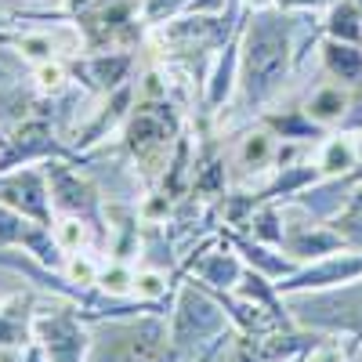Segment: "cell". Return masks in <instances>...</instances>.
Listing matches in <instances>:
<instances>
[{"mask_svg":"<svg viewBox=\"0 0 362 362\" xmlns=\"http://www.w3.org/2000/svg\"><path fill=\"white\" fill-rule=\"evenodd\" d=\"M290 37H293V18L279 8L254 11L243 47H239V83H243L250 102L272 98L286 80L290 69Z\"/></svg>","mask_w":362,"mask_h":362,"instance_id":"cell-1","label":"cell"},{"mask_svg":"<svg viewBox=\"0 0 362 362\" xmlns=\"http://www.w3.org/2000/svg\"><path fill=\"white\" fill-rule=\"evenodd\" d=\"M174 116L167 112V105H153V102H141L131 116H127V127H124V141L134 153V160L156 174L167 156H170V141H174Z\"/></svg>","mask_w":362,"mask_h":362,"instance_id":"cell-2","label":"cell"},{"mask_svg":"<svg viewBox=\"0 0 362 362\" xmlns=\"http://www.w3.org/2000/svg\"><path fill=\"white\" fill-rule=\"evenodd\" d=\"M362 279V250H341L319 257L308 268H297L286 283H276L283 293H305V290H322V286H341V283H358Z\"/></svg>","mask_w":362,"mask_h":362,"instance_id":"cell-3","label":"cell"},{"mask_svg":"<svg viewBox=\"0 0 362 362\" xmlns=\"http://www.w3.org/2000/svg\"><path fill=\"white\" fill-rule=\"evenodd\" d=\"M221 326H225V319H221L218 305H214L206 293H199V290H192V286L181 290L177 312H174V334H170V341H174L177 348L199 344L203 337L218 334Z\"/></svg>","mask_w":362,"mask_h":362,"instance_id":"cell-4","label":"cell"},{"mask_svg":"<svg viewBox=\"0 0 362 362\" xmlns=\"http://www.w3.org/2000/svg\"><path fill=\"white\" fill-rule=\"evenodd\" d=\"M47 199H51L47 174L40 170H15V174L0 177V203L18 210L22 218L47 221Z\"/></svg>","mask_w":362,"mask_h":362,"instance_id":"cell-5","label":"cell"},{"mask_svg":"<svg viewBox=\"0 0 362 362\" xmlns=\"http://www.w3.org/2000/svg\"><path fill=\"white\" fill-rule=\"evenodd\" d=\"M54 153V131L51 124H44V119H22V124L11 127V138H8V153L4 160H0V170L11 167V163H25V160H40Z\"/></svg>","mask_w":362,"mask_h":362,"instance_id":"cell-6","label":"cell"},{"mask_svg":"<svg viewBox=\"0 0 362 362\" xmlns=\"http://www.w3.org/2000/svg\"><path fill=\"white\" fill-rule=\"evenodd\" d=\"M167 47L174 51H196V47H206L221 37V25L218 18H206V15H189V18H167L156 33Z\"/></svg>","mask_w":362,"mask_h":362,"instance_id":"cell-7","label":"cell"},{"mask_svg":"<svg viewBox=\"0 0 362 362\" xmlns=\"http://www.w3.org/2000/svg\"><path fill=\"white\" fill-rule=\"evenodd\" d=\"M131 69H134V54H127V51H102V54H90L83 62V76H87L83 83L112 95L116 87L127 83Z\"/></svg>","mask_w":362,"mask_h":362,"instance_id":"cell-8","label":"cell"},{"mask_svg":"<svg viewBox=\"0 0 362 362\" xmlns=\"http://www.w3.org/2000/svg\"><path fill=\"white\" fill-rule=\"evenodd\" d=\"M322 66H326L329 76H337L341 83H362V47L329 37L322 44Z\"/></svg>","mask_w":362,"mask_h":362,"instance_id":"cell-9","label":"cell"},{"mask_svg":"<svg viewBox=\"0 0 362 362\" xmlns=\"http://www.w3.org/2000/svg\"><path fill=\"white\" fill-rule=\"evenodd\" d=\"M351 102H355V98L348 95L341 83H329V87H319L315 95L308 98L305 116L315 119V124H322V127H329V124H344V116H348Z\"/></svg>","mask_w":362,"mask_h":362,"instance_id":"cell-10","label":"cell"},{"mask_svg":"<svg viewBox=\"0 0 362 362\" xmlns=\"http://www.w3.org/2000/svg\"><path fill=\"white\" fill-rule=\"evenodd\" d=\"M319 174L322 177H344L358 167V141H351L348 134H334L322 148H319Z\"/></svg>","mask_w":362,"mask_h":362,"instance_id":"cell-11","label":"cell"},{"mask_svg":"<svg viewBox=\"0 0 362 362\" xmlns=\"http://www.w3.org/2000/svg\"><path fill=\"white\" fill-rule=\"evenodd\" d=\"M326 33L334 40L362 44V4H358V0H337V4H329Z\"/></svg>","mask_w":362,"mask_h":362,"instance_id":"cell-12","label":"cell"},{"mask_svg":"<svg viewBox=\"0 0 362 362\" xmlns=\"http://www.w3.org/2000/svg\"><path fill=\"white\" fill-rule=\"evenodd\" d=\"M329 228H334L341 239H344V247L351 250H362V181L348 192L344 206L334 214V221H329Z\"/></svg>","mask_w":362,"mask_h":362,"instance_id":"cell-13","label":"cell"},{"mask_svg":"<svg viewBox=\"0 0 362 362\" xmlns=\"http://www.w3.org/2000/svg\"><path fill=\"white\" fill-rule=\"evenodd\" d=\"M235 247L247 254V261L261 272V276H268V279H290L293 272H297V261L293 257H283V254H272L268 250V243H250V239H235Z\"/></svg>","mask_w":362,"mask_h":362,"instance_id":"cell-14","label":"cell"},{"mask_svg":"<svg viewBox=\"0 0 362 362\" xmlns=\"http://www.w3.org/2000/svg\"><path fill=\"white\" fill-rule=\"evenodd\" d=\"M276 153H279L276 134L250 131V134L243 138V145H239V167L261 174V170H268V167H276Z\"/></svg>","mask_w":362,"mask_h":362,"instance_id":"cell-15","label":"cell"},{"mask_svg":"<svg viewBox=\"0 0 362 362\" xmlns=\"http://www.w3.org/2000/svg\"><path fill=\"white\" fill-rule=\"evenodd\" d=\"M199 279L203 283H210V286H239V279H243V264L235 261V254H228V250H214L199 268Z\"/></svg>","mask_w":362,"mask_h":362,"instance_id":"cell-16","label":"cell"},{"mask_svg":"<svg viewBox=\"0 0 362 362\" xmlns=\"http://www.w3.org/2000/svg\"><path fill=\"white\" fill-rule=\"evenodd\" d=\"M33 87H37V95H44V98L66 95L69 90V69H66L62 58H51V62L33 66Z\"/></svg>","mask_w":362,"mask_h":362,"instance_id":"cell-17","label":"cell"},{"mask_svg":"<svg viewBox=\"0 0 362 362\" xmlns=\"http://www.w3.org/2000/svg\"><path fill=\"white\" fill-rule=\"evenodd\" d=\"M15 51L25 58V62H33V66L58 58V44H54L51 29H40V33H18L15 37Z\"/></svg>","mask_w":362,"mask_h":362,"instance_id":"cell-18","label":"cell"},{"mask_svg":"<svg viewBox=\"0 0 362 362\" xmlns=\"http://www.w3.org/2000/svg\"><path fill=\"white\" fill-rule=\"evenodd\" d=\"M235 69H239V54H235V47H228V51L218 58L214 76H210V105H221V102L232 95V87H235Z\"/></svg>","mask_w":362,"mask_h":362,"instance_id":"cell-19","label":"cell"},{"mask_svg":"<svg viewBox=\"0 0 362 362\" xmlns=\"http://www.w3.org/2000/svg\"><path fill=\"white\" fill-rule=\"evenodd\" d=\"M87 221L80 214H66L54 221V247L58 250H69V254H80L87 247Z\"/></svg>","mask_w":362,"mask_h":362,"instance_id":"cell-20","label":"cell"},{"mask_svg":"<svg viewBox=\"0 0 362 362\" xmlns=\"http://www.w3.org/2000/svg\"><path fill=\"white\" fill-rule=\"evenodd\" d=\"M134 293L145 297V300H160L167 293V276H163V272H156V268L138 272V276H134Z\"/></svg>","mask_w":362,"mask_h":362,"instance_id":"cell-21","label":"cell"},{"mask_svg":"<svg viewBox=\"0 0 362 362\" xmlns=\"http://www.w3.org/2000/svg\"><path fill=\"white\" fill-rule=\"evenodd\" d=\"M98 283H102V290H105V293H112V297H124L127 290H134V276H131L127 268H119V264L105 268L102 276H98Z\"/></svg>","mask_w":362,"mask_h":362,"instance_id":"cell-22","label":"cell"},{"mask_svg":"<svg viewBox=\"0 0 362 362\" xmlns=\"http://www.w3.org/2000/svg\"><path fill=\"white\" fill-rule=\"evenodd\" d=\"M66 276L76 286H90V283H98V268H95V261H90L87 254H73V261L66 264Z\"/></svg>","mask_w":362,"mask_h":362,"instance_id":"cell-23","label":"cell"},{"mask_svg":"<svg viewBox=\"0 0 362 362\" xmlns=\"http://www.w3.org/2000/svg\"><path fill=\"white\" fill-rule=\"evenodd\" d=\"M170 214V199L167 196H153L145 206H141V218L145 221H160V218H167Z\"/></svg>","mask_w":362,"mask_h":362,"instance_id":"cell-24","label":"cell"},{"mask_svg":"<svg viewBox=\"0 0 362 362\" xmlns=\"http://www.w3.org/2000/svg\"><path fill=\"white\" fill-rule=\"evenodd\" d=\"M319 4H326V0H276L279 11H312Z\"/></svg>","mask_w":362,"mask_h":362,"instance_id":"cell-25","label":"cell"},{"mask_svg":"<svg viewBox=\"0 0 362 362\" xmlns=\"http://www.w3.org/2000/svg\"><path fill=\"white\" fill-rule=\"evenodd\" d=\"M308 362H344V355H341V348L322 344V348H315V351H312V358H308Z\"/></svg>","mask_w":362,"mask_h":362,"instance_id":"cell-26","label":"cell"},{"mask_svg":"<svg viewBox=\"0 0 362 362\" xmlns=\"http://www.w3.org/2000/svg\"><path fill=\"white\" fill-rule=\"evenodd\" d=\"M0 362H22V351L11 344H0Z\"/></svg>","mask_w":362,"mask_h":362,"instance_id":"cell-27","label":"cell"},{"mask_svg":"<svg viewBox=\"0 0 362 362\" xmlns=\"http://www.w3.org/2000/svg\"><path fill=\"white\" fill-rule=\"evenodd\" d=\"M247 8L250 11H272V8H276V0H247Z\"/></svg>","mask_w":362,"mask_h":362,"instance_id":"cell-28","label":"cell"}]
</instances>
